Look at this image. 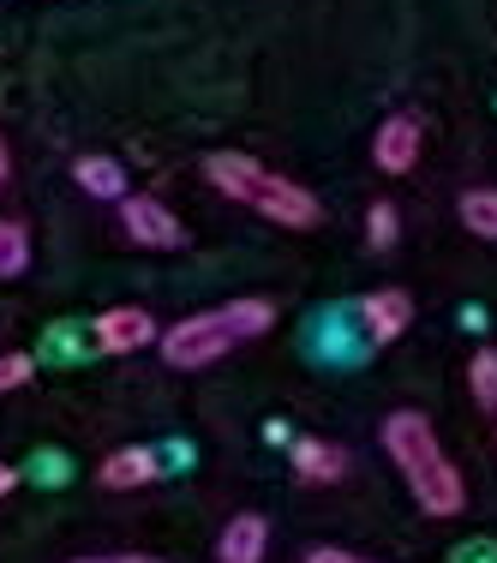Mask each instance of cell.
I'll return each instance as SVG.
<instances>
[{
    "mask_svg": "<svg viewBox=\"0 0 497 563\" xmlns=\"http://www.w3.org/2000/svg\"><path fill=\"white\" fill-rule=\"evenodd\" d=\"M114 217H120V234H126L132 246H144V252H180V246H186V222L174 217L163 198L126 192V198L114 205Z\"/></svg>",
    "mask_w": 497,
    "mask_h": 563,
    "instance_id": "obj_5",
    "label": "cell"
},
{
    "mask_svg": "<svg viewBox=\"0 0 497 563\" xmlns=\"http://www.w3.org/2000/svg\"><path fill=\"white\" fill-rule=\"evenodd\" d=\"M420 144H426V126L420 114H389L378 132H372V163L384 174H408L420 163Z\"/></svg>",
    "mask_w": 497,
    "mask_h": 563,
    "instance_id": "obj_8",
    "label": "cell"
},
{
    "mask_svg": "<svg viewBox=\"0 0 497 563\" xmlns=\"http://www.w3.org/2000/svg\"><path fill=\"white\" fill-rule=\"evenodd\" d=\"M300 354L312 360V366H324V372H360V366H372L378 347L366 342V330H360L354 300H324V306H312L306 324H300Z\"/></svg>",
    "mask_w": 497,
    "mask_h": 563,
    "instance_id": "obj_3",
    "label": "cell"
},
{
    "mask_svg": "<svg viewBox=\"0 0 497 563\" xmlns=\"http://www.w3.org/2000/svg\"><path fill=\"white\" fill-rule=\"evenodd\" d=\"M73 180H78V192H85V198H102V205H120V198L132 192V186H126V163L109 156V151L73 156Z\"/></svg>",
    "mask_w": 497,
    "mask_h": 563,
    "instance_id": "obj_11",
    "label": "cell"
},
{
    "mask_svg": "<svg viewBox=\"0 0 497 563\" xmlns=\"http://www.w3.org/2000/svg\"><path fill=\"white\" fill-rule=\"evenodd\" d=\"M163 360L174 372H198V366H210V360H222V354H234V330H228V318H222V306L217 312H192V318H180V324H168L163 330Z\"/></svg>",
    "mask_w": 497,
    "mask_h": 563,
    "instance_id": "obj_4",
    "label": "cell"
},
{
    "mask_svg": "<svg viewBox=\"0 0 497 563\" xmlns=\"http://www.w3.org/2000/svg\"><path fill=\"white\" fill-rule=\"evenodd\" d=\"M443 563H497V540H492V533H474V540L450 545V558H443Z\"/></svg>",
    "mask_w": 497,
    "mask_h": 563,
    "instance_id": "obj_21",
    "label": "cell"
},
{
    "mask_svg": "<svg viewBox=\"0 0 497 563\" xmlns=\"http://www.w3.org/2000/svg\"><path fill=\"white\" fill-rule=\"evenodd\" d=\"M97 354V342H90V324H73V318H66V324H48L43 330V347H36V366H85V360Z\"/></svg>",
    "mask_w": 497,
    "mask_h": 563,
    "instance_id": "obj_13",
    "label": "cell"
},
{
    "mask_svg": "<svg viewBox=\"0 0 497 563\" xmlns=\"http://www.w3.org/2000/svg\"><path fill=\"white\" fill-rule=\"evenodd\" d=\"M73 563H163V558H151V552H120V558H73Z\"/></svg>",
    "mask_w": 497,
    "mask_h": 563,
    "instance_id": "obj_23",
    "label": "cell"
},
{
    "mask_svg": "<svg viewBox=\"0 0 497 563\" xmlns=\"http://www.w3.org/2000/svg\"><path fill=\"white\" fill-rule=\"evenodd\" d=\"M24 474H31V479H43V486H60V479L73 474V462H66L60 450H36V455H31V467H24Z\"/></svg>",
    "mask_w": 497,
    "mask_h": 563,
    "instance_id": "obj_20",
    "label": "cell"
},
{
    "mask_svg": "<svg viewBox=\"0 0 497 563\" xmlns=\"http://www.w3.org/2000/svg\"><path fill=\"white\" fill-rule=\"evenodd\" d=\"M90 342H97V354H139V347L163 342V330L144 306H109L90 318Z\"/></svg>",
    "mask_w": 497,
    "mask_h": 563,
    "instance_id": "obj_7",
    "label": "cell"
},
{
    "mask_svg": "<svg viewBox=\"0 0 497 563\" xmlns=\"http://www.w3.org/2000/svg\"><path fill=\"white\" fill-rule=\"evenodd\" d=\"M228 330H234V342H258L264 330L276 324V300H264V294H240V300L222 306Z\"/></svg>",
    "mask_w": 497,
    "mask_h": 563,
    "instance_id": "obj_14",
    "label": "cell"
},
{
    "mask_svg": "<svg viewBox=\"0 0 497 563\" xmlns=\"http://www.w3.org/2000/svg\"><path fill=\"white\" fill-rule=\"evenodd\" d=\"M7 174H12V151H7V139H0V186H7Z\"/></svg>",
    "mask_w": 497,
    "mask_h": 563,
    "instance_id": "obj_25",
    "label": "cell"
},
{
    "mask_svg": "<svg viewBox=\"0 0 497 563\" xmlns=\"http://www.w3.org/2000/svg\"><path fill=\"white\" fill-rule=\"evenodd\" d=\"M378 438H384V455L401 467V479H408L413 504H420L426 516H462L467 509L462 467L443 455V444H438V432H432L426 413H413V408L389 413V420L378 426Z\"/></svg>",
    "mask_w": 497,
    "mask_h": 563,
    "instance_id": "obj_1",
    "label": "cell"
},
{
    "mask_svg": "<svg viewBox=\"0 0 497 563\" xmlns=\"http://www.w3.org/2000/svg\"><path fill=\"white\" fill-rule=\"evenodd\" d=\"M31 271V228L19 217H0V282H19Z\"/></svg>",
    "mask_w": 497,
    "mask_h": 563,
    "instance_id": "obj_15",
    "label": "cell"
},
{
    "mask_svg": "<svg viewBox=\"0 0 497 563\" xmlns=\"http://www.w3.org/2000/svg\"><path fill=\"white\" fill-rule=\"evenodd\" d=\"M396 240H401L396 205H389V198H372V210H366V246L372 252H396Z\"/></svg>",
    "mask_w": 497,
    "mask_h": 563,
    "instance_id": "obj_18",
    "label": "cell"
},
{
    "mask_svg": "<svg viewBox=\"0 0 497 563\" xmlns=\"http://www.w3.org/2000/svg\"><path fill=\"white\" fill-rule=\"evenodd\" d=\"M19 479H24V474H19V467H7V462H0V498H7V492H12V486H19Z\"/></svg>",
    "mask_w": 497,
    "mask_h": 563,
    "instance_id": "obj_24",
    "label": "cell"
},
{
    "mask_svg": "<svg viewBox=\"0 0 497 563\" xmlns=\"http://www.w3.org/2000/svg\"><path fill=\"white\" fill-rule=\"evenodd\" d=\"M31 378H36V354H24V347H7V354H0V390H24Z\"/></svg>",
    "mask_w": 497,
    "mask_h": 563,
    "instance_id": "obj_19",
    "label": "cell"
},
{
    "mask_svg": "<svg viewBox=\"0 0 497 563\" xmlns=\"http://www.w3.org/2000/svg\"><path fill=\"white\" fill-rule=\"evenodd\" d=\"M205 180L217 186L222 198H234V205L258 210V217H270L281 228H318L324 222V205H318L300 180L264 168L258 156H246V151H210L205 156Z\"/></svg>",
    "mask_w": 497,
    "mask_h": 563,
    "instance_id": "obj_2",
    "label": "cell"
},
{
    "mask_svg": "<svg viewBox=\"0 0 497 563\" xmlns=\"http://www.w3.org/2000/svg\"><path fill=\"white\" fill-rule=\"evenodd\" d=\"M300 563H354V552H342V545H312Z\"/></svg>",
    "mask_w": 497,
    "mask_h": 563,
    "instance_id": "obj_22",
    "label": "cell"
},
{
    "mask_svg": "<svg viewBox=\"0 0 497 563\" xmlns=\"http://www.w3.org/2000/svg\"><path fill=\"white\" fill-rule=\"evenodd\" d=\"M354 312H360V330H366V342L384 354L389 342H401V336L413 330V294L396 288V282H384V288L360 294Z\"/></svg>",
    "mask_w": 497,
    "mask_h": 563,
    "instance_id": "obj_6",
    "label": "cell"
},
{
    "mask_svg": "<svg viewBox=\"0 0 497 563\" xmlns=\"http://www.w3.org/2000/svg\"><path fill=\"white\" fill-rule=\"evenodd\" d=\"M288 462H294V474H300L306 486H335V479L354 467V455L335 444V438H294Z\"/></svg>",
    "mask_w": 497,
    "mask_h": 563,
    "instance_id": "obj_10",
    "label": "cell"
},
{
    "mask_svg": "<svg viewBox=\"0 0 497 563\" xmlns=\"http://www.w3.org/2000/svg\"><path fill=\"white\" fill-rule=\"evenodd\" d=\"M264 552H270V521L252 516V509L217 533V563H264Z\"/></svg>",
    "mask_w": 497,
    "mask_h": 563,
    "instance_id": "obj_12",
    "label": "cell"
},
{
    "mask_svg": "<svg viewBox=\"0 0 497 563\" xmlns=\"http://www.w3.org/2000/svg\"><path fill=\"white\" fill-rule=\"evenodd\" d=\"M354 563H372V558H354Z\"/></svg>",
    "mask_w": 497,
    "mask_h": 563,
    "instance_id": "obj_26",
    "label": "cell"
},
{
    "mask_svg": "<svg viewBox=\"0 0 497 563\" xmlns=\"http://www.w3.org/2000/svg\"><path fill=\"white\" fill-rule=\"evenodd\" d=\"M156 479H163V450H151V444H126V450L102 455V467H97V486H109V492H139V486H156Z\"/></svg>",
    "mask_w": 497,
    "mask_h": 563,
    "instance_id": "obj_9",
    "label": "cell"
},
{
    "mask_svg": "<svg viewBox=\"0 0 497 563\" xmlns=\"http://www.w3.org/2000/svg\"><path fill=\"white\" fill-rule=\"evenodd\" d=\"M462 228L467 234H479V240H497V192L492 186H474V192H462Z\"/></svg>",
    "mask_w": 497,
    "mask_h": 563,
    "instance_id": "obj_17",
    "label": "cell"
},
{
    "mask_svg": "<svg viewBox=\"0 0 497 563\" xmlns=\"http://www.w3.org/2000/svg\"><path fill=\"white\" fill-rule=\"evenodd\" d=\"M467 390H474V408L497 420V347H474V360H467Z\"/></svg>",
    "mask_w": 497,
    "mask_h": 563,
    "instance_id": "obj_16",
    "label": "cell"
}]
</instances>
